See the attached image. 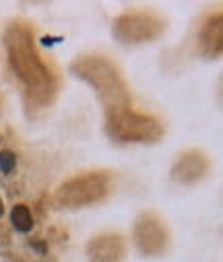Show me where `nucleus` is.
<instances>
[{"mask_svg":"<svg viewBox=\"0 0 223 262\" xmlns=\"http://www.w3.org/2000/svg\"><path fill=\"white\" fill-rule=\"evenodd\" d=\"M17 165V157L11 151H0V169L5 173H11Z\"/></svg>","mask_w":223,"mask_h":262,"instance_id":"f03ea898","label":"nucleus"},{"mask_svg":"<svg viewBox=\"0 0 223 262\" xmlns=\"http://www.w3.org/2000/svg\"><path fill=\"white\" fill-rule=\"evenodd\" d=\"M11 221L13 225L19 229V231H29L33 227V217H31V211L25 207V205H17L11 213Z\"/></svg>","mask_w":223,"mask_h":262,"instance_id":"f257e3e1","label":"nucleus"},{"mask_svg":"<svg viewBox=\"0 0 223 262\" xmlns=\"http://www.w3.org/2000/svg\"><path fill=\"white\" fill-rule=\"evenodd\" d=\"M3 213H5V205H3V201H0V217H3Z\"/></svg>","mask_w":223,"mask_h":262,"instance_id":"7ed1b4c3","label":"nucleus"}]
</instances>
